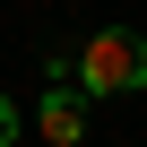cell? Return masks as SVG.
I'll list each match as a JSON object with an SVG mask.
<instances>
[{"mask_svg": "<svg viewBox=\"0 0 147 147\" xmlns=\"http://www.w3.org/2000/svg\"><path fill=\"white\" fill-rule=\"evenodd\" d=\"M147 87V35L138 26H95L78 43V95H138Z\"/></svg>", "mask_w": 147, "mask_h": 147, "instance_id": "6da1fadb", "label": "cell"}, {"mask_svg": "<svg viewBox=\"0 0 147 147\" xmlns=\"http://www.w3.org/2000/svg\"><path fill=\"white\" fill-rule=\"evenodd\" d=\"M35 130H43L52 147H78V138H87V95L52 78V87H43V113H35Z\"/></svg>", "mask_w": 147, "mask_h": 147, "instance_id": "7a4b0ae2", "label": "cell"}, {"mask_svg": "<svg viewBox=\"0 0 147 147\" xmlns=\"http://www.w3.org/2000/svg\"><path fill=\"white\" fill-rule=\"evenodd\" d=\"M9 138H18V104L0 95V147H9Z\"/></svg>", "mask_w": 147, "mask_h": 147, "instance_id": "3957f363", "label": "cell"}]
</instances>
